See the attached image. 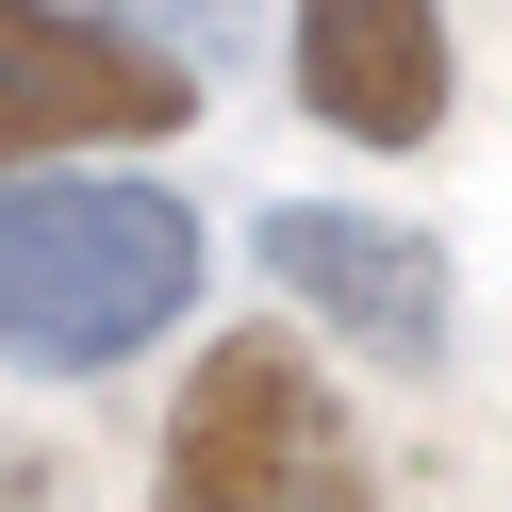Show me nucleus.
<instances>
[{
  "label": "nucleus",
  "mask_w": 512,
  "mask_h": 512,
  "mask_svg": "<svg viewBox=\"0 0 512 512\" xmlns=\"http://www.w3.org/2000/svg\"><path fill=\"white\" fill-rule=\"evenodd\" d=\"M199 298V215L149 182H0V347L17 364H133Z\"/></svg>",
  "instance_id": "nucleus-1"
},
{
  "label": "nucleus",
  "mask_w": 512,
  "mask_h": 512,
  "mask_svg": "<svg viewBox=\"0 0 512 512\" xmlns=\"http://www.w3.org/2000/svg\"><path fill=\"white\" fill-rule=\"evenodd\" d=\"M149 512H380V479H364L347 397H331L281 331H215L199 380L166 397Z\"/></svg>",
  "instance_id": "nucleus-2"
},
{
  "label": "nucleus",
  "mask_w": 512,
  "mask_h": 512,
  "mask_svg": "<svg viewBox=\"0 0 512 512\" xmlns=\"http://www.w3.org/2000/svg\"><path fill=\"white\" fill-rule=\"evenodd\" d=\"M199 116V67L149 50L133 17H67V0H0V166L17 149H133Z\"/></svg>",
  "instance_id": "nucleus-3"
},
{
  "label": "nucleus",
  "mask_w": 512,
  "mask_h": 512,
  "mask_svg": "<svg viewBox=\"0 0 512 512\" xmlns=\"http://www.w3.org/2000/svg\"><path fill=\"white\" fill-rule=\"evenodd\" d=\"M265 265L298 314H331L347 347H380V364H430L446 347V248L397 232V215H331V199H281L265 215Z\"/></svg>",
  "instance_id": "nucleus-4"
},
{
  "label": "nucleus",
  "mask_w": 512,
  "mask_h": 512,
  "mask_svg": "<svg viewBox=\"0 0 512 512\" xmlns=\"http://www.w3.org/2000/svg\"><path fill=\"white\" fill-rule=\"evenodd\" d=\"M298 100L347 149H413L446 116V0H298Z\"/></svg>",
  "instance_id": "nucleus-5"
}]
</instances>
